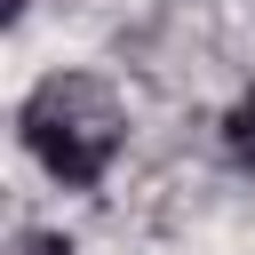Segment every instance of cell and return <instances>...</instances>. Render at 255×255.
<instances>
[{"instance_id": "6da1fadb", "label": "cell", "mask_w": 255, "mask_h": 255, "mask_svg": "<svg viewBox=\"0 0 255 255\" xmlns=\"http://www.w3.org/2000/svg\"><path fill=\"white\" fill-rule=\"evenodd\" d=\"M16 135H24V151H32L56 183L96 191V183L112 175L120 143H128V104H120L112 80H96V72H40V80L24 88V104H16Z\"/></svg>"}, {"instance_id": "7a4b0ae2", "label": "cell", "mask_w": 255, "mask_h": 255, "mask_svg": "<svg viewBox=\"0 0 255 255\" xmlns=\"http://www.w3.org/2000/svg\"><path fill=\"white\" fill-rule=\"evenodd\" d=\"M223 151H231V167H239V175H255V88L223 112Z\"/></svg>"}, {"instance_id": "3957f363", "label": "cell", "mask_w": 255, "mask_h": 255, "mask_svg": "<svg viewBox=\"0 0 255 255\" xmlns=\"http://www.w3.org/2000/svg\"><path fill=\"white\" fill-rule=\"evenodd\" d=\"M0 255H72V239H64V231H48V223H16Z\"/></svg>"}, {"instance_id": "277c9868", "label": "cell", "mask_w": 255, "mask_h": 255, "mask_svg": "<svg viewBox=\"0 0 255 255\" xmlns=\"http://www.w3.org/2000/svg\"><path fill=\"white\" fill-rule=\"evenodd\" d=\"M24 8H32V0H0V16H8V24H16V16H24Z\"/></svg>"}]
</instances>
